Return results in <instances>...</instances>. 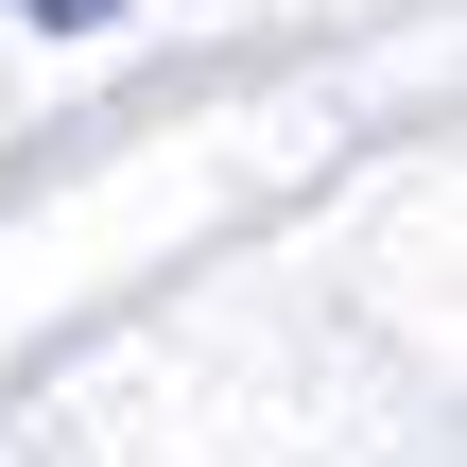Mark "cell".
<instances>
[{"instance_id":"cell-1","label":"cell","mask_w":467,"mask_h":467,"mask_svg":"<svg viewBox=\"0 0 467 467\" xmlns=\"http://www.w3.org/2000/svg\"><path fill=\"white\" fill-rule=\"evenodd\" d=\"M17 17H35V35H104L121 0H17Z\"/></svg>"}]
</instances>
